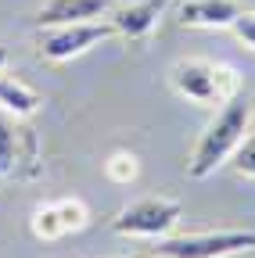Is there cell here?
I'll return each mask as SVG.
<instances>
[{
    "label": "cell",
    "mask_w": 255,
    "mask_h": 258,
    "mask_svg": "<svg viewBox=\"0 0 255 258\" xmlns=\"http://www.w3.org/2000/svg\"><path fill=\"white\" fill-rule=\"evenodd\" d=\"M251 118H255V101L248 93H234L227 104H219L216 118L205 125V133L198 137L194 151H190V158H187V176L190 179L216 176L230 161V154L237 151V144L248 137Z\"/></svg>",
    "instance_id": "6da1fadb"
},
{
    "label": "cell",
    "mask_w": 255,
    "mask_h": 258,
    "mask_svg": "<svg viewBox=\"0 0 255 258\" xmlns=\"http://www.w3.org/2000/svg\"><path fill=\"white\" fill-rule=\"evenodd\" d=\"M169 86L176 97L198 104V108H219L234 93H241V79L230 64H219L209 57H187L169 69Z\"/></svg>",
    "instance_id": "7a4b0ae2"
},
{
    "label": "cell",
    "mask_w": 255,
    "mask_h": 258,
    "mask_svg": "<svg viewBox=\"0 0 255 258\" xmlns=\"http://www.w3.org/2000/svg\"><path fill=\"white\" fill-rule=\"evenodd\" d=\"M183 219V205L173 198H140L133 205H126L115 219L112 230L119 237H137V240H162L176 230V222Z\"/></svg>",
    "instance_id": "3957f363"
},
{
    "label": "cell",
    "mask_w": 255,
    "mask_h": 258,
    "mask_svg": "<svg viewBox=\"0 0 255 258\" xmlns=\"http://www.w3.org/2000/svg\"><path fill=\"white\" fill-rule=\"evenodd\" d=\"M251 247H255V230H209V233L158 240V254L166 258H230Z\"/></svg>",
    "instance_id": "277c9868"
},
{
    "label": "cell",
    "mask_w": 255,
    "mask_h": 258,
    "mask_svg": "<svg viewBox=\"0 0 255 258\" xmlns=\"http://www.w3.org/2000/svg\"><path fill=\"white\" fill-rule=\"evenodd\" d=\"M112 36H115L112 22H97V18L93 22H72V25H54L40 40V57L61 64V61H72V57L93 50L97 43H105Z\"/></svg>",
    "instance_id": "5b68a950"
},
{
    "label": "cell",
    "mask_w": 255,
    "mask_h": 258,
    "mask_svg": "<svg viewBox=\"0 0 255 258\" xmlns=\"http://www.w3.org/2000/svg\"><path fill=\"white\" fill-rule=\"evenodd\" d=\"M169 8H173V0H133V4L108 11V22L115 29V36H122V40H147Z\"/></svg>",
    "instance_id": "8992f818"
},
{
    "label": "cell",
    "mask_w": 255,
    "mask_h": 258,
    "mask_svg": "<svg viewBox=\"0 0 255 258\" xmlns=\"http://www.w3.org/2000/svg\"><path fill=\"white\" fill-rule=\"evenodd\" d=\"M115 0H47V4L33 15V22L40 29H54V25H72V22H93L105 18L112 11Z\"/></svg>",
    "instance_id": "52a82bcc"
},
{
    "label": "cell",
    "mask_w": 255,
    "mask_h": 258,
    "mask_svg": "<svg viewBox=\"0 0 255 258\" xmlns=\"http://www.w3.org/2000/svg\"><path fill=\"white\" fill-rule=\"evenodd\" d=\"M241 8H244L241 0H183L180 25L183 29H230Z\"/></svg>",
    "instance_id": "ba28073f"
},
{
    "label": "cell",
    "mask_w": 255,
    "mask_h": 258,
    "mask_svg": "<svg viewBox=\"0 0 255 258\" xmlns=\"http://www.w3.org/2000/svg\"><path fill=\"white\" fill-rule=\"evenodd\" d=\"M43 104V93L33 90L29 83L15 79V76H0V111H8L15 118H29L36 115Z\"/></svg>",
    "instance_id": "9c48e42d"
},
{
    "label": "cell",
    "mask_w": 255,
    "mask_h": 258,
    "mask_svg": "<svg viewBox=\"0 0 255 258\" xmlns=\"http://www.w3.org/2000/svg\"><path fill=\"white\" fill-rule=\"evenodd\" d=\"M29 230H33L36 240H61L65 237V222H61V215H58V205L54 201L40 205L33 212V219H29Z\"/></svg>",
    "instance_id": "30bf717a"
},
{
    "label": "cell",
    "mask_w": 255,
    "mask_h": 258,
    "mask_svg": "<svg viewBox=\"0 0 255 258\" xmlns=\"http://www.w3.org/2000/svg\"><path fill=\"white\" fill-rule=\"evenodd\" d=\"M105 176L119 186H130L137 176H140V161L133 151H112L108 161H105Z\"/></svg>",
    "instance_id": "8fae6325"
},
{
    "label": "cell",
    "mask_w": 255,
    "mask_h": 258,
    "mask_svg": "<svg viewBox=\"0 0 255 258\" xmlns=\"http://www.w3.org/2000/svg\"><path fill=\"white\" fill-rule=\"evenodd\" d=\"M18 161H22V151H18V133L0 118V179H8L15 176L18 169Z\"/></svg>",
    "instance_id": "7c38bea8"
},
{
    "label": "cell",
    "mask_w": 255,
    "mask_h": 258,
    "mask_svg": "<svg viewBox=\"0 0 255 258\" xmlns=\"http://www.w3.org/2000/svg\"><path fill=\"white\" fill-rule=\"evenodd\" d=\"M54 205H58L61 222H65V233H79V230H86V226H90V208H86L83 198H61V201H54Z\"/></svg>",
    "instance_id": "4fadbf2b"
},
{
    "label": "cell",
    "mask_w": 255,
    "mask_h": 258,
    "mask_svg": "<svg viewBox=\"0 0 255 258\" xmlns=\"http://www.w3.org/2000/svg\"><path fill=\"white\" fill-rule=\"evenodd\" d=\"M230 165H234L237 176L255 179V129H248V137L237 144V151L230 154Z\"/></svg>",
    "instance_id": "5bb4252c"
},
{
    "label": "cell",
    "mask_w": 255,
    "mask_h": 258,
    "mask_svg": "<svg viewBox=\"0 0 255 258\" xmlns=\"http://www.w3.org/2000/svg\"><path fill=\"white\" fill-rule=\"evenodd\" d=\"M230 32L244 43V47H251L255 50V8L248 11V8H241V15L230 22Z\"/></svg>",
    "instance_id": "9a60e30c"
},
{
    "label": "cell",
    "mask_w": 255,
    "mask_h": 258,
    "mask_svg": "<svg viewBox=\"0 0 255 258\" xmlns=\"http://www.w3.org/2000/svg\"><path fill=\"white\" fill-rule=\"evenodd\" d=\"M8 61H11V50H8L4 43H0V72H4V69H8Z\"/></svg>",
    "instance_id": "2e32d148"
},
{
    "label": "cell",
    "mask_w": 255,
    "mask_h": 258,
    "mask_svg": "<svg viewBox=\"0 0 255 258\" xmlns=\"http://www.w3.org/2000/svg\"><path fill=\"white\" fill-rule=\"evenodd\" d=\"M151 258H166V254H158V251H155V254H151Z\"/></svg>",
    "instance_id": "e0dca14e"
}]
</instances>
